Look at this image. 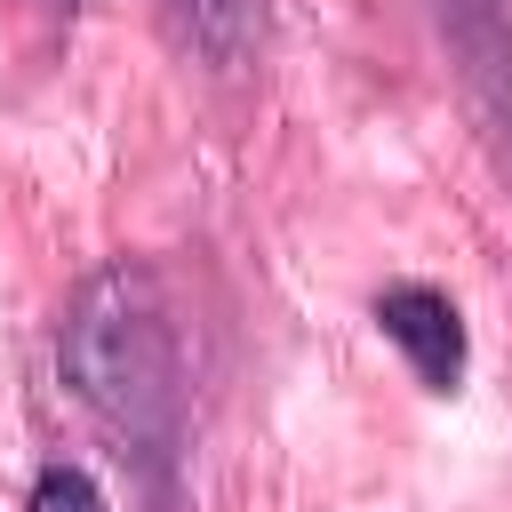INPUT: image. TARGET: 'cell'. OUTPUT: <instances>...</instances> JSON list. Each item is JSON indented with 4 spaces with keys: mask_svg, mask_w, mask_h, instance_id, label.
I'll list each match as a JSON object with an SVG mask.
<instances>
[{
    "mask_svg": "<svg viewBox=\"0 0 512 512\" xmlns=\"http://www.w3.org/2000/svg\"><path fill=\"white\" fill-rule=\"evenodd\" d=\"M376 328H384V344L408 360V376H416L432 400L464 392L472 336H464V312H456L448 288H432V280H392V288L376 296Z\"/></svg>",
    "mask_w": 512,
    "mask_h": 512,
    "instance_id": "2",
    "label": "cell"
},
{
    "mask_svg": "<svg viewBox=\"0 0 512 512\" xmlns=\"http://www.w3.org/2000/svg\"><path fill=\"white\" fill-rule=\"evenodd\" d=\"M48 8H80V0H48Z\"/></svg>",
    "mask_w": 512,
    "mask_h": 512,
    "instance_id": "6",
    "label": "cell"
},
{
    "mask_svg": "<svg viewBox=\"0 0 512 512\" xmlns=\"http://www.w3.org/2000/svg\"><path fill=\"white\" fill-rule=\"evenodd\" d=\"M160 16L208 72H248L264 56V0H160Z\"/></svg>",
    "mask_w": 512,
    "mask_h": 512,
    "instance_id": "3",
    "label": "cell"
},
{
    "mask_svg": "<svg viewBox=\"0 0 512 512\" xmlns=\"http://www.w3.org/2000/svg\"><path fill=\"white\" fill-rule=\"evenodd\" d=\"M440 24L464 56V72L488 96H512V0H440Z\"/></svg>",
    "mask_w": 512,
    "mask_h": 512,
    "instance_id": "4",
    "label": "cell"
},
{
    "mask_svg": "<svg viewBox=\"0 0 512 512\" xmlns=\"http://www.w3.org/2000/svg\"><path fill=\"white\" fill-rule=\"evenodd\" d=\"M56 376L96 424H112L144 456L152 496L168 504V472L184 448V336L152 264L120 256L72 288L56 320Z\"/></svg>",
    "mask_w": 512,
    "mask_h": 512,
    "instance_id": "1",
    "label": "cell"
},
{
    "mask_svg": "<svg viewBox=\"0 0 512 512\" xmlns=\"http://www.w3.org/2000/svg\"><path fill=\"white\" fill-rule=\"evenodd\" d=\"M24 512H112V504H104V488H96L88 464H40Z\"/></svg>",
    "mask_w": 512,
    "mask_h": 512,
    "instance_id": "5",
    "label": "cell"
}]
</instances>
